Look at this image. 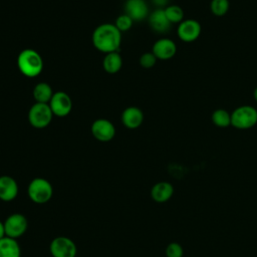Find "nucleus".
<instances>
[{
    "label": "nucleus",
    "instance_id": "obj_15",
    "mask_svg": "<svg viewBox=\"0 0 257 257\" xmlns=\"http://www.w3.org/2000/svg\"><path fill=\"white\" fill-rule=\"evenodd\" d=\"M144 121V112L138 106H128L121 113L122 124L131 130L138 128Z\"/></svg>",
    "mask_w": 257,
    "mask_h": 257
},
{
    "label": "nucleus",
    "instance_id": "obj_28",
    "mask_svg": "<svg viewBox=\"0 0 257 257\" xmlns=\"http://www.w3.org/2000/svg\"><path fill=\"white\" fill-rule=\"evenodd\" d=\"M253 98H254V100L257 102V86H256L255 89L253 90Z\"/></svg>",
    "mask_w": 257,
    "mask_h": 257
},
{
    "label": "nucleus",
    "instance_id": "obj_23",
    "mask_svg": "<svg viewBox=\"0 0 257 257\" xmlns=\"http://www.w3.org/2000/svg\"><path fill=\"white\" fill-rule=\"evenodd\" d=\"M133 23H134L133 19H132L128 15H126V14L124 13V14L119 15V16L116 18L114 25H115V27H116L120 32H123V31L130 30V29L132 28V26H133Z\"/></svg>",
    "mask_w": 257,
    "mask_h": 257
},
{
    "label": "nucleus",
    "instance_id": "obj_10",
    "mask_svg": "<svg viewBox=\"0 0 257 257\" xmlns=\"http://www.w3.org/2000/svg\"><path fill=\"white\" fill-rule=\"evenodd\" d=\"M91 134L99 142H109L115 136V127L113 123L105 118H98L91 124Z\"/></svg>",
    "mask_w": 257,
    "mask_h": 257
},
{
    "label": "nucleus",
    "instance_id": "obj_17",
    "mask_svg": "<svg viewBox=\"0 0 257 257\" xmlns=\"http://www.w3.org/2000/svg\"><path fill=\"white\" fill-rule=\"evenodd\" d=\"M0 257H21V249L16 239L3 237L0 239Z\"/></svg>",
    "mask_w": 257,
    "mask_h": 257
},
{
    "label": "nucleus",
    "instance_id": "obj_22",
    "mask_svg": "<svg viewBox=\"0 0 257 257\" xmlns=\"http://www.w3.org/2000/svg\"><path fill=\"white\" fill-rule=\"evenodd\" d=\"M230 8L229 0H211L210 10L213 15L217 17H222L227 14Z\"/></svg>",
    "mask_w": 257,
    "mask_h": 257
},
{
    "label": "nucleus",
    "instance_id": "obj_2",
    "mask_svg": "<svg viewBox=\"0 0 257 257\" xmlns=\"http://www.w3.org/2000/svg\"><path fill=\"white\" fill-rule=\"evenodd\" d=\"M17 66L23 75L35 77L40 74L43 69V60L36 50L27 48L18 54Z\"/></svg>",
    "mask_w": 257,
    "mask_h": 257
},
{
    "label": "nucleus",
    "instance_id": "obj_11",
    "mask_svg": "<svg viewBox=\"0 0 257 257\" xmlns=\"http://www.w3.org/2000/svg\"><path fill=\"white\" fill-rule=\"evenodd\" d=\"M152 52L158 59L168 60L176 55L177 45L175 41H173L170 38H160L154 43Z\"/></svg>",
    "mask_w": 257,
    "mask_h": 257
},
{
    "label": "nucleus",
    "instance_id": "obj_7",
    "mask_svg": "<svg viewBox=\"0 0 257 257\" xmlns=\"http://www.w3.org/2000/svg\"><path fill=\"white\" fill-rule=\"evenodd\" d=\"M5 235L7 237L17 239L24 235L28 228V221L26 217L20 213L9 215L4 221Z\"/></svg>",
    "mask_w": 257,
    "mask_h": 257
},
{
    "label": "nucleus",
    "instance_id": "obj_8",
    "mask_svg": "<svg viewBox=\"0 0 257 257\" xmlns=\"http://www.w3.org/2000/svg\"><path fill=\"white\" fill-rule=\"evenodd\" d=\"M202 32V26L196 19H184L178 24L177 34L183 42H194L196 41Z\"/></svg>",
    "mask_w": 257,
    "mask_h": 257
},
{
    "label": "nucleus",
    "instance_id": "obj_6",
    "mask_svg": "<svg viewBox=\"0 0 257 257\" xmlns=\"http://www.w3.org/2000/svg\"><path fill=\"white\" fill-rule=\"evenodd\" d=\"M52 257H76L77 248L75 243L68 237H55L49 245Z\"/></svg>",
    "mask_w": 257,
    "mask_h": 257
},
{
    "label": "nucleus",
    "instance_id": "obj_12",
    "mask_svg": "<svg viewBox=\"0 0 257 257\" xmlns=\"http://www.w3.org/2000/svg\"><path fill=\"white\" fill-rule=\"evenodd\" d=\"M124 10L125 14L128 15L133 21H142L150 15L146 0H126Z\"/></svg>",
    "mask_w": 257,
    "mask_h": 257
},
{
    "label": "nucleus",
    "instance_id": "obj_20",
    "mask_svg": "<svg viewBox=\"0 0 257 257\" xmlns=\"http://www.w3.org/2000/svg\"><path fill=\"white\" fill-rule=\"evenodd\" d=\"M212 122L217 127H228L231 125V113H229L224 108H217L212 112L211 115Z\"/></svg>",
    "mask_w": 257,
    "mask_h": 257
},
{
    "label": "nucleus",
    "instance_id": "obj_9",
    "mask_svg": "<svg viewBox=\"0 0 257 257\" xmlns=\"http://www.w3.org/2000/svg\"><path fill=\"white\" fill-rule=\"evenodd\" d=\"M53 115L63 117L69 114L72 108V101L70 96L64 91H56L53 93L48 102Z\"/></svg>",
    "mask_w": 257,
    "mask_h": 257
},
{
    "label": "nucleus",
    "instance_id": "obj_18",
    "mask_svg": "<svg viewBox=\"0 0 257 257\" xmlns=\"http://www.w3.org/2000/svg\"><path fill=\"white\" fill-rule=\"evenodd\" d=\"M102 66L107 73L113 74L118 72L122 66L121 56L117 51L106 53L102 61Z\"/></svg>",
    "mask_w": 257,
    "mask_h": 257
},
{
    "label": "nucleus",
    "instance_id": "obj_3",
    "mask_svg": "<svg viewBox=\"0 0 257 257\" xmlns=\"http://www.w3.org/2000/svg\"><path fill=\"white\" fill-rule=\"evenodd\" d=\"M257 124V108L244 104L231 112V125L237 130H249Z\"/></svg>",
    "mask_w": 257,
    "mask_h": 257
},
{
    "label": "nucleus",
    "instance_id": "obj_21",
    "mask_svg": "<svg viewBox=\"0 0 257 257\" xmlns=\"http://www.w3.org/2000/svg\"><path fill=\"white\" fill-rule=\"evenodd\" d=\"M164 11L168 20L172 24H180L185 19L183 8L177 4L168 5L166 8H164Z\"/></svg>",
    "mask_w": 257,
    "mask_h": 257
},
{
    "label": "nucleus",
    "instance_id": "obj_25",
    "mask_svg": "<svg viewBox=\"0 0 257 257\" xmlns=\"http://www.w3.org/2000/svg\"><path fill=\"white\" fill-rule=\"evenodd\" d=\"M158 58L155 56V54L151 52H145L140 57V64L144 68H152L155 66Z\"/></svg>",
    "mask_w": 257,
    "mask_h": 257
},
{
    "label": "nucleus",
    "instance_id": "obj_26",
    "mask_svg": "<svg viewBox=\"0 0 257 257\" xmlns=\"http://www.w3.org/2000/svg\"><path fill=\"white\" fill-rule=\"evenodd\" d=\"M152 2L156 5V6H158L159 8H161V9H164L163 7H167L169 4V0H152Z\"/></svg>",
    "mask_w": 257,
    "mask_h": 257
},
{
    "label": "nucleus",
    "instance_id": "obj_1",
    "mask_svg": "<svg viewBox=\"0 0 257 257\" xmlns=\"http://www.w3.org/2000/svg\"><path fill=\"white\" fill-rule=\"evenodd\" d=\"M121 42V32L114 24L103 23L98 25L92 33L93 46L103 53L115 52Z\"/></svg>",
    "mask_w": 257,
    "mask_h": 257
},
{
    "label": "nucleus",
    "instance_id": "obj_14",
    "mask_svg": "<svg viewBox=\"0 0 257 257\" xmlns=\"http://www.w3.org/2000/svg\"><path fill=\"white\" fill-rule=\"evenodd\" d=\"M149 25L157 33H167L172 23L168 20L164 9L157 8L149 15Z\"/></svg>",
    "mask_w": 257,
    "mask_h": 257
},
{
    "label": "nucleus",
    "instance_id": "obj_27",
    "mask_svg": "<svg viewBox=\"0 0 257 257\" xmlns=\"http://www.w3.org/2000/svg\"><path fill=\"white\" fill-rule=\"evenodd\" d=\"M5 228H4V223L0 221V239L5 237Z\"/></svg>",
    "mask_w": 257,
    "mask_h": 257
},
{
    "label": "nucleus",
    "instance_id": "obj_24",
    "mask_svg": "<svg viewBox=\"0 0 257 257\" xmlns=\"http://www.w3.org/2000/svg\"><path fill=\"white\" fill-rule=\"evenodd\" d=\"M165 254H166V257H183L184 249L181 244L177 242H171L166 247Z\"/></svg>",
    "mask_w": 257,
    "mask_h": 257
},
{
    "label": "nucleus",
    "instance_id": "obj_19",
    "mask_svg": "<svg viewBox=\"0 0 257 257\" xmlns=\"http://www.w3.org/2000/svg\"><path fill=\"white\" fill-rule=\"evenodd\" d=\"M53 90L51 86L46 82H39L37 83L32 91L33 97L36 102L41 103H48L53 95Z\"/></svg>",
    "mask_w": 257,
    "mask_h": 257
},
{
    "label": "nucleus",
    "instance_id": "obj_13",
    "mask_svg": "<svg viewBox=\"0 0 257 257\" xmlns=\"http://www.w3.org/2000/svg\"><path fill=\"white\" fill-rule=\"evenodd\" d=\"M18 184L11 176H0V200L4 202L13 201L18 195Z\"/></svg>",
    "mask_w": 257,
    "mask_h": 257
},
{
    "label": "nucleus",
    "instance_id": "obj_5",
    "mask_svg": "<svg viewBox=\"0 0 257 257\" xmlns=\"http://www.w3.org/2000/svg\"><path fill=\"white\" fill-rule=\"evenodd\" d=\"M52 110L48 103L35 102L28 111L29 123L35 128H44L52 120Z\"/></svg>",
    "mask_w": 257,
    "mask_h": 257
},
{
    "label": "nucleus",
    "instance_id": "obj_16",
    "mask_svg": "<svg viewBox=\"0 0 257 257\" xmlns=\"http://www.w3.org/2000/svg\"><path fill=\"white\" fill-rule=\"evenodd\" d=\"M174 194V187L171 183L162 181L156 183L151 189V197L157 203L168 202Z\"/></svg>",
    "mask_w": 257,
    "mask_h": 257
},
{
    "label": "nucleus",
    "instance_id": "obj_4",
    "mask_svg": "<svg viewBox=\"0 0 257 257\" xmlns=\"http://www.w3.org/2000/svg\"><path fill=\"white\" fill-rule=\"evenodd\" d=\"M29 199L35 204H45L53 196V187L50 182L44 178L33 179L27 188Z\"/></svg>",
    "mask_w": 257,
    "mask_h": 257
}]
</instances>
